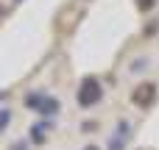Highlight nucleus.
Returning a JSON list of instances; mask_svg holds the SVG:
<instances>
[{
    "instance_id": "1",
    "label": "nucleus",
    "mask_w": 159,
    "mask_h": 150,
    "mask_svg": "<svg viewBox=\"0 0 159 150\" xmlns=\"http://www.w3.org/2000/svg\"><path fill=\"white\" fill-rule=\"evenodd\" d=\"M101 97H103V89H101V84H98L95 78H87V81L81 84V92H78V103H81V106H95Z\"/></svg>"
},
{
    "instance_id": "2",
    "label": "nucleus",
    "mask_w": 159,
    "mask_h": 150,
    "mask_svg": "<svg viewBox=\"0 0 159 150\" xmlns=\"http://www.w3.org/2000/svg\"><path fill=\"white\" fill-rule=\"evenodd\" d=\"M154 97H157V86L154 84H143L134 92V103L137 106H148V103H154Z\"/></svg>"
},
{
    "instance_id": "3",
    "label": "nucleus",
    "mask_w": 159,
    "mask_h": 150,
    "mask_svg": "<svg viewBox=\"0 0 159 150\" xmlns=\"http://www.w3.org/2000/svg\"><path fill=\"white\" fill-rule=\"evenodd\" d=\"M137 6H140V8H151V6H154V0H137Z\"/></svg>"
},
{
    "instance_id": "4",
    "label": "nucleus",
    "mask_w": 159,
    "mask_h": 150,
    "mask_svg": "<svg viewBox=\"0 0 159 150\" xmlns=\"http://www.w3.org/2000/svg\"><path fill=\"white\" fill-rule=\"evenodd\" d=\"M87 150H98V148H87Z\"/></svg>"
}]
</instances>
